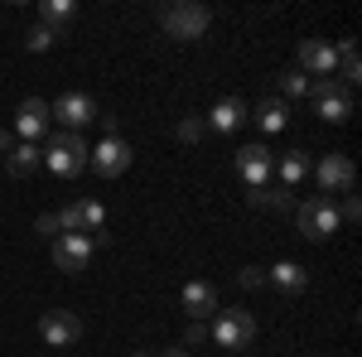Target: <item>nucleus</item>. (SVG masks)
<instances>
[{"label":"nucleus","instance_id":"33","mask_svg":"<svg viewBox=\"0 0 362 357\" xmlns=\"http://www.w3.org/2000/svg\"><path fill=\"white\" fill-rule=\"evenodd\" d=\"M160 357H189V348H165Z\"/></svg>","mask_w":362,"mask_h":357},{"label":"nucleus","instance_id":"14","mask_svg":"<svg viewBox=\"0 0 362 357\" xmlns=\"http://www.w3.org/2000/svg\"><path fill=\"white\" fill-rule=\"evenodd\" d=\"M300 68H305V73H319V78H334L338 49L329 39H305V44H300Z\"/></svg>","mask_w":362,"mask_h":357},{"label":"nucleus","instance_id":"21","mask_svg":"<svg viewBox=\"0 0 362 357\" xmlns=\"http://www.w3.org/2000/svg\"><path fill=\"white\" fill-rule=\"evenodd\" d=\"M251 208H295V198H290V189L285 184H266V189H251Z\"/></svg>","mask_w":362,"mask_h":357},{"label":"nucleus","instance_id":"9","mask_svg":"<svg viewBox=\"0 0 362 357\" xmlns=\"http://www.w3.org/2000/svg\"><path fill=\"white\" fill-rule=\"evenodd\" d=\"M271 169H276V155L266 145H242L237 150V174H242L247 189H266L271 184Z\"/></svg>","mask_w":362,"mask_h":357},{"label":"nucleus","instance_id":"13","mask_svg":"<svg viewBox=\"0 0 362 357\" xmlns=\"http://www.w3.org/2000/svg\"><path fill=\"white\" fill-rule=\"evenodd\" d=\"M49 126H54V116H49V102H39V97H25V102H20V111H15V136L34 145L39 136H49Z\"/></svg>","mask_w":362,"mask_h":357},{"label":"nucleus","instance_id":"1","mask_svg":"<svg viewBox=\"0 0 362 357\" xmlns=\"http://www.w3.org/2000/svg\"><path fill=\"white\" fill-rule=\"evenodd\" d=\"M44 169H54L58 179H78L87 169V140L78 131H54L44 145Z\"/></svg>","mask_w":362,"mask_h":357},{"label":"nucleus","instance_id":"18","mask_svg":"<svg viewBox=\"0 0 362 357\" xmlns=\"http://www.w3.org/2000/svg\"><path fill=\"white\" fill-rule=\"evenodd\" d=\"M247 121H256L261 131H285V121H290V107L280 102V97H266V102H256V111H247Z\"/></svg>","mask_w":362,"mask_h":357},{"label":"nucleus","instance_id":"29","mask_svg":"<svg viewBox=\"0 0 362 357\" xmlns=\"http://www.w3.org/2000/svg\"><path fill=\"white\" fill-rule=\"evenodd\" d=\"M34 227H39V237H49V242H54V237H63V227H58V218H54V213H44V218L34 222Z\"/></svg>","mask_w":362,"mask_h":357},{"label":"nucleus","instance_id":"6","mask_svg":"<svg viewBox=\"0 0 362 357\" xmlns=\"http://www.w3.org/2000/svg\"><path fill=\"white\" fill-rule=\"evenodd\" d=\"M309 97H314V107H319V116L329 126H343L353 116V97H348V87L338 83V78H314L309 83Z\"/></svg>","mask_w":362,"mask_h":357},{"label":"nucleus","instance_id":"31","mask_svg":"<svg viewBox=\"0 0 362 357\" xmlns=\"http://www.w3.org/2000/svg\"><path fill=\"white\" fill-rule=\"evenodd\" d=\"M208 338V324H189V333H184V343H203Z\"/></svg>","mask_w":362,"mask_h":357},{"label":"nucleus","instance_id":"25","mask_svg":"<svg viewBox=\"0 0 362 357\" xmlns=\"http://www.w3.org/2000/svg\"><path fill=\"white\" fill-rule=\"evenodd\" d=\"M305 92H309L305 73H295V68H290V73H280V102H285V97H305Z\"/></svg>","mask_w":362,"mask_h":357},{"label":"nucleus","instance_id":"15","mask_svg":"<svg viewBox=\"0 0 362 357\" xmlns=\"http://www.w3.org/2000/svg\"><path fill=\"white\" fill-rule=\"evenodd\" d=\"M247 111H251V107L242 102V97H223L218 107L208 111V121H203V126H213L218 136H232L237 126H247Z\"/></svg>","mask_w":362,"mask_h":357},{"label":"nucleus","instance_id":"27","mask_svg":"<svg viewBox=\"0 0 362 357\" xmlns=\"http://www.w3.org/2000/svg\"><path fill=\"white\" fill-rule=\"evenodd\" d=\"M54 218H58V227H63V232H83V213H78V203H68V208H58Z\"/></svg>","mask_w":362,"mask_h":357},{"label":"nucleus","instance_id":"11","mask_svg":"<svg viewBox=\"0 0 362 357\" xmlns=\"http://www.w3.org/2000/svg\"><path fill=\"white\" fill-rule=\"evenodd\" d=\"M309 174L319 179L324 198H329V193H348V189H353V179H358V169H353V160H348V155H324V160L309 169Z\"/></svg>","mask_w":362,"mask_h":357},{"label":"nucleus","instance_id":"10","mask_svg":"<svg viewBox=\"0 0 362 357\" xmlns=\"http://www.w3.org/2000/svg\"><path fill=\"white\" fill-rule=\"evenodd\" d=\"M39 338H44L49 348H73V343L83 338V319L68 314V309H49V314L39 319Z\"/></svg>","mask_w":362,"mask_h":357},{"label":"nucleus","instance_id":"2","mask_svg":"<svg viewBox=\"0 0 362 357\" xmlns=\"http://www.w3.org/2000/svg\"><path fill=\"white\" fill-rule=\"evenodd\" d=\"M160 25H165L169 39L189 44V39H203V34H208L213 10H208V5H194V0H179V5H165V10H160Z\"/></svg>","mask_w":362,"mask_h":357},{"label":"nucleus","instance_id":"28","mask_svg":"<svg viewBox=\"0 0 362 357\" xmlns=\"http://www.w3.org/2000/svg\"><path fill=\"white\" fill-rule=\"evenodd\" d=\"M237 285H242V290H261V285H266V271H261V266H247V271L237 275Z\"/></svg>","mask_w":362,"mask_h":357},{"label":"nucleus","instance_id":"7","mask_svg":"<svg viewBox=\"0 0 362 357\" xmlns=\"http://www.w3.org/2000/svg\"><path fill=\"white\" fill-rule=\"evenodd\" d=\"M131 160H136V150H131L121 136H102V145H97V150H87V169H97L102 179L126 174V169H131Z\"/></svg>","mask_w":362,"mask_h":357},{"label":"nucleus","instance_id":"20","mask_svg":"<svg viewBox=\"0 0 362 357\" xmlns=\"http://www.w3.org/2000/svg\"><path fill=\"white\" fill-rule=\"evenodd\" d=\"M39 15H44L39 25H49V29L63 34V25H73V20H78V0H44V10H39Z\"/></svg>","mask_w":362,"mask_h":357},{"label":"nucleus","instance_id":"32","mask_svg":"<svg viewBox=\"0 0 362 357\" xmlns=\"http://www.w3.org/2000/svg\"><path fill=\"white\" fill-rule=\"evenodd\" d=\"M15 150V131H0V155H10Z\"/></svg>","mask_w":362,"mask_h":357},{"label":"nucleus","instance_id":"30","mask_svg":"<svg viewBox=\"0 0 362 357\" xmlns=\"http://www.w3.org/2000/svg\"><path fill=\"white\" fill-rule=\"evenodd\" d=\"M358 218H362V203H358V198H348V203L338 208V222H358Z\"/></svg>","mask_w":362,"mask_h":357},{"label":"nucleus","instance_id":"12","mask_svg":"<svg viewBox=\"0 0 362 357\" xmlns=\"http://www.w3.org/2000/svg\"><path fill=\"white\" fill-rule=\"evenodd\" d=\"M179 309H184L194 324L213 319V314H218V285H208V280H189V285L179 290Z\"/></svg>","mask_w":362,"mask_h":357},{"label":"nucleus","instance_id":"26","mask_svg":"<svg viewBox=\"0 0 362 357\" xmlns=\"http://www.w3.org/2000/svg\"><path fill=\"white\" fill-rule=\"evenodd\" d=\"M203 131H208V126H203L198 116H184V121H179V140H184V145H198Z\"/></svg>","mask_w":362,"mask_h":357},{"label":"nucleus","instance_id":"16","mask_svg":"<svg viewBox=\"0 0 362 357\" xmlns=\"http://www.w3.org/2000/svg\"><path fill=\"white\" fill-rule=\"evenodd\" d=\"M266 285H276L280 295H300V290L309 285V271L300 266V261H280V266L266 271Z\"/></svg>","mask_w":362,"mask_h":357},{"label":"nucleus","instance_id":"24","mask_svg":"<svg viewBox=\"0 0 362 357\" xmlns=\"http://www.w3.org/2000/svg\"><path fill=\"white\" fill-rule=\"evenodd\" d=\"M58 39H63L58 29H49V25H34V29L25 34V49H29V54H49V49H54Z\"/></svg>","mask_w":362,"mask_h":357},{"label":"nucleus","instance_id":"34","mask_svg":"<svg viewBox=\"0 0 362 357\" xmlns=\"http://www.w3.org/2000/svg\"><path fill=\"white\" fill-rule=\"evenodd\" d=\"M131 357H150V353H131Z\"/></svg>","mask_w":362,"mask_h":357},{"label":"nucleus","instance_id":"8","mask_svg":"<svg viewBox=\"0 0 362 357\" xmlns=\"http://www.w3.org/2000/svg\"><path fill=\"white\" fill-rule=\"evenodd\" d=\"M49 116H58V126L63 131H83V126H92L102 111H97V102L87 97V92H63L54 107H49Z\"/></svg>","mask_w":362,"mask_h":357},{"label":"nucleus","instance_id":"5","mask_svg":"<svg viewBox=\"0 0 362 357\" xmlns=\"http://www.w3.org/2000/svg\"><path fill=\"white\" fill-rule=\"evenodd\" d=\"M295 218H300V232H305L309 242H324V237H334L338 227H343V222H338L334 198H324V193H314V198H305Z\"/></svg>","mask_w":362,"mask_h":357},{"label":"nucleus","instance_id":"23","mask_svg":"<svg viewBox=\"0 0 362 357\" xmlns=\"http://www.w3.org/2000/svg\"><path fill=\"white\" fill-rule=\"evenodd\" d=\"M78 213H83V232H87V237H102V222H107V208H102L97 198H83V203H78Z\"/></svg>","mask_w":362,"mask_h":357},{"label":"nucleus","instance_id":"3","mask_svg":"<svg viewBox=\"0 0 362 357\" xmlns=\"http://www.w3.org/2000/svg\"><path fill=\"white\" fill-rule=\"evenodd\" d=\"M208 338H213L218 348H227V353H242V348L256 343V314H251V309H223V314H213Z\"/></svg>","mask_w":362,"mask_h":357},{"label":"nucleus","instance_id":"4","mask_svg":"<svg viewBox=\"0 0 362 357\" xmlns=\"http://www.w3.org/2000/svg\"><path fill=\"white\" fill-rule=\"evenodd\" d=\"M97 242H107V232H102V237H87V232H63V237H54V266H58V271H68V275L87 271Z\"/></svg>","mask_w":362,"mask_h":357},{"label":"nucleus","instance_id":"19","mask_svg":"<svg viewBox=\"0 0 362 357\" xmlns=\"http://www.w3.org/2000/svg\"><path fill=\"white\" fill-rule=\"evenodd\" d=\"M309 155L305 150H290V155H280L276 160V169H271V174H280V184H285V189H295V184H305L309 179Z\"/></svg>","mask_w":362,"mask_h":357},{"label":"nucleus","instance_id":"17","mask_svg":"<svg viewBox=\"0 0 362 357\" xmlns=\"http://www.w3.org/2000/svg\"><path fill=\"white\" fill-rule=\"evenodd\" d=\"M44 165V150L39 145H29V140H20L10 155H5V169H10V179H29L34 169Z\"/></svg>","mask_w":362,"mask_h":357},{"label":"nucleus","instance_id":"22","mask_svg":"<svg viewBox=\"0 0 362 357\" xmlns=\"http://www.w3.org/2000/svg\"><path fill=\"white\" fill-rule=\"evenodd\" d=\"M338 49V68H343V78H338V83L348 87V83H358L362 78V63H358V44H353V39H343V44H334Z\"/></svg>","mask_w":362,"mask_h":357}]
</instances>
